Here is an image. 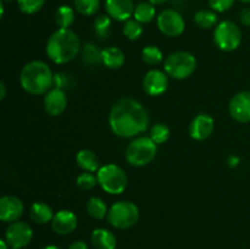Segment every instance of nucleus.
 Segmentation results:
<instances>
[{"label": "nucleus", "mask_w": 250, "mask_h": 249, "mask_svg": "<svg viewBox=\"0 0 250 249\" xmlns=\"http://www.w3.org/2000/svg\"><path fill=\"white\" fill-rule=\"evenodd\" d=\"M149 115L146 107L133 98H121L114 103L109 112V124L112 133L121 138H132L146 131Z\"/></svg>", "instance_id": "obj_1"}, {"label": "nucleus", "mask_w": 250, "mask_h": 249, "mask_svg": "<svg viewBox=\"0 0 250 249\" xmlns=\"http://www.w3.org/2000/svg\"><path fill=\"white\" fill-rule=\"evenodd\" d=\"M82 46L76 32L71 28H58L46 41L45 53L51 62L65 65L77 58Z\"/></svg>", "instance_id": "obj_2"}, {"label": "nucleus", "mask_w": 250, "mask_h": 249, "mask_svg": "<svg viewBox=\"0 0 250 249\" xmlns=\"http://www.w3.org/2000/svg\"><path fill=\"white\" fill-rule=\"evenodd\" d=\"M20 84L28 94H46L54 87V73L46 62L32 60L22 67Z\"/></svg>", "instance_id": "obj_3"}, {"label": "nucleus", "mask_w": 250, "mask_h": 249, "mask_svg": "<svg viewBox=\"0 0 250 249\" xmlns=\"http://www.w3.org/2000/svg\"><path fill=\"white\" fill-rule=\"evenodd\" d=\"M197 58L189 51L178 50L168 54L164 60V71L168 77L182 81L190 77L197 70Z\"/></svg>", "instance_id": "obj_4"}, {"label": "nucleus", "mask_w": 250, "mask_h": 249, "mask_svg": "<svg viewBox=\"0 0 250 249\" xmlns=\"http://www.w3.org/2000/svg\"><path fill=\"white\" fill-rule=\"evenodd\" d=\"M158 153V144L153 142L150 137L138 136L129 142L126 148V160L129 165L142 167L155 159Z\"/></svg>", "instance_id": "obj_5"}, {"label": "nucleus", "mask_w": 250, "mask_h": 249, "mask_svg": "<svg viewBox=\"0 0 250 249\" xmlns=\"http://www.w3.org/2000/svg\"><path fill=\"white\" fill-rule=\"evenodd\" d=\"M98 185L104 192L112 195H119L125 192L128 183L126 172L116 164H107L102 166L97 172Z\"/></svg>", "instance_id": "obj_6"}, {"label": "nucleus", "mask_w": 250, "mask_h": 249, "mask_svg": "<svg viewBox=\"0 0 250 249\" xmlns=\"http://www.w3.org/2000/svg\"><path fill=\"white\" fill-rule=\"evenodd\" d=\"M107 222L117 229H127L133 227L139 220V209L129 200H120L109 208Z\"/></svg>", "instance_id": "obj_7"}, {"label": "nucleus", "mask_w": 250, "mask_h": 249, "mask_svg": "<svg viewBox=\"0 0 250 249\" xmlns=\"http://www.w3.org/2000/svg\"><path fill=\"white\" fill-rule=\"evenodd\" d=\"M242 31L238 24L231 20H225L217 23L214 31V43L220 50L234 51L239 48L242 43Z\"/></svg>", "instance_id": "obj_8"}, {"label": "nucleus", "mask_w": 250, "mask_h": 249, "mask_svg": "<svg viewBox=\"0 0 250 249\" xmlns=\"http://www.w3.org/2000/svg\"><path fill=\"white\" fill-rule=\"evenodd\" d=\"M158 28L164 36L175 38L180 37L186 29V22L182 15L175 9L163 10L156 17Z\"/></svg>", "instance_id": "obj_9"}, {"label": "nucleus", "mask_w": 250, "mask_h": 249, "mask_svg": "<svg viewBox=\"0 0 250 249\" xmlns=\"http://www.w3.org/2000/svg\"><path fill=\"white\" fill-rule=\"evenodd\" d=\"M33 239V229L24 221H15L7 226L5 231V241L10 248L22 249L28 246Z\"/></svg>", "instance_id": "obj_10"}, {"label": "nucleus", "mask_w": 250, "mask_h": 249, "mask_svg": "<svg viewBox=\"0 0 250 249\" xmlns=\"http://www.w3.org/2000/svg\"><path fill=\"white\" fill-rule=\"evenodd\" d=\"M143 90L150 97H159L168 88V76L165 71L153 68L148 71L143 78Z\"/></svg>", "instance_id": "obj_11"}, {"label": "nucleus", "mask_w": 250, "mask_h": 249, "mask_svg": "<svg viewBox=\"0 0 250 249\" xmlns=\"http://www.w3.org/2000/svg\"><path fill=\"white\" fill-rule=\"evenodd\" d=\"M229 111L232 119L241 124L250 122V90H242L231 98Z\"/></svg>", "instance_id": "obj_12"}, {"label": "nucleus", "mask_w": 250, "mask_h": 249, "mask_svg": "<svg viewBox=\"0 0 250 249\" xmlns=\"http://www.w3.org/2000/svg\"><path fill=\"white\" fill-rule=\"evenodd\" d=\"M24 205L20 198L15 195H4L0 199V220L6 224L19 221L23 215Z\"/></svg>", "instance_id": "obj_13"}, {"label": "nucleus", "mask_w": 250, "mask_h": 249, "mask_svg": "<svg viewBox=\"0 0 250 249\" xmlns=\"http://www.w3.org/2000/svg\"><path fill=\"white\" fill-rule=\"evenodd\" d=\"M43 105L49 116H60L67 107V94L65 90L53 87L46 94H44Z\"/></svg>", "instance_id": "obj_14"}, {"label": "nucleus", "mask_w": 250, "mask_h": 249, "mask_svg": "<svg viewBox=\"0 0 250 249\" xmlns=\"http://www.w3.org/2000/svg\"><path fill=\"white\" fill-rule=\"evenodd\" d=\"M51 229L59 236H67L72 233L78 225V217L73 211L67 209L59 210L51 220Z\"/></svg>", "instance_id": "obj_15"}, {"label": "nucleus", "mask_w": 250, "mask_h": 249, "mask_svg": "<svg viewBox=\"0 0 250 249\" xmlns=\"http://www.w3.org/2000/svg\"><path fill=\"white\" fill-rule=\"evenodd\" d=\"M133 0H105V10L106 14L112 20L120 22H126L133 17L134 12Z\"/></svg>", "instance_id": "obj_16"}, {"label": "nucleus", "mask_w": 250, "mask_h": 249, "mask_svg": "<svg viewBox=\"0 0 250 249\" xmlns=\"http://www.w3.org/2000/svg\"><path fill=\"white\" fill-rule=\"evenodd\" d=\"M215 121L210 115L199 114L189 124V134L195 141H205L212 134Z\"/></svg>", "instance_id": "obj_17"}, {"label": "nucleus", "mask_w": 250, "mask_h": 249, "mask_svg": "<svg viewBox=\"0 0 250 249\" xmlns=\"http://www.w3.org/2000/svg\"><path fill=\"white\" fill-rule=\"evenodd\" d=\"M90 243L95 249H116V236L110 229L95 228L90 234Z\"/></svg>", "instance_id": "obj_18"}, {"label": "nucleus", "mask_w": 250, "mask_h": 249, "mask_svg": "<svg viewBox=\"0 0 250 249\" xmlns=\"http://www.w3.org/2000/svg\"><path fill=\"white\" fill-rule=\"evenodd\" d=\"M125 61H126V55L117 46L111 45L102 50V63L105 67L117 70L125 65Z\"/></svg>", "instance_id": "obj_19"}, {"label": "nucleus", "mask_w": 250, "mask_h": 249, "mask_svg": "<svg viewBox=\"0 0 250 249\" xmlns=\"http://www.w3.org/2000/svg\"><path fill=\"white\" fill-rule=\"evenodd\" d=\"M76 163L78 167H81L85 172H98V170L102 167L97 154L89 149H82L78 151L76 155Z\"/></svg>", "instance_id": "obj_20"}, {"label": "nucleus", "mask_w": 250, "mask_h": 249, "mask_svg": "<svg viewBox=\"0 0 250 249\" xmlns=\"http://www.w3.org/2000/svg\"><path fill=\"white\" fill-rule=\"evenodd\" d=\"M53 209L43 202H36L29 208V217L37 225H45L51 222L54 217Z\"/></svg>", "instance_id": "obj_21"}, {"label": "nucleus", "mask_w": 250, "mask_h": 249, "mask_svg": "<svg viewBox=\"0 0 250 249\" xmlns=\"http://www.w3.org/2000/svg\"><path fill=\"white\" fill-rule=\"evenodd\" d=\"M76 10L68 5H60L55 10L54 21L59 28H70L76 20Z\"/></svg>", "instance_id": "obj_22"}, {"label": "nucleus", "mask_w": 250, "mask_h": 249, "mask_svg": "<svg viewBox=\"0 0 250 249\" xmlns=\"http://www.w3.org/2000/svg\"><path fill=\"white\" fill-rule=\"evenodd\" d=\"M156 17V9L155 5H153L151 2L146 1H141L136 5L133 12V19L137 20L138 22H141L142 24L144 23H150Z\"/></svg>", "instance_id": "obj_23"}, {"label": "nucleus", "mask_w": 250, "mask_h": 249, "mask_svg": "<svg viewBox=\"0 0 250 249\" xmlns=\"http://www.w3.org/2000/svg\"><path fill=\"white\" fill-rule=\"evenodd\" d=\"M217 21H219V17H217L216 11H214L212 9H200L194 15L195 24L203 29H210L212 27H216Z\"/></svg>", "instance_id": "obj_24"}, {"label": "nucleus", "mask_w": 250, "mask_h": 249, "mask_svg": "<svg viewBox=\"0 0 250 249\" xmlns=\"http://www.w3.org/2000/svg\"><path fill=\"white\" fill-rule=\"evenodd\" d=\"M87 212L90 217L95 220H102L107 216V205L102 198L92 197L87 202Z\"/></svg>", "instance_id": "obj_25"}, {"label": "nucleus", "mask_w": 250, "mask_h": 249, "mask_svg": "<svg viewBox=\"0 0 250 249\" xmlns=\"http://www.w3.org/2000/svg\"><path fill=\"white\" fill-rule=\"evenodd\" d=\"M82 61L87 66H97L102 63V50L94 43H85L81 50Z\"/></svg>", "instance_id": "obj_26"}, {"label": "nucleus", "mask_w": 250, "mask_h": 249, "mask_svg": "<svg viewBox=\"0 0 250 249\" xmlns=\"http://www.w3.org/2000/svg\"><path fill=\"white\" fill-rule=\"evenodd\" d=\"M142 60L144 63L149 66L160 65L164 61V54L161 49L156 45H146L144 46L141 53Z\"/></svg>", "instance_id": "obj_27"}, {"label": "nucleus", "mask_w": 250, "mask_h": 249, "mask_svg": "<svg viewBox=\"0 0 250 249\" xmlns=\"http://www.w3.org/2000/svg\"><path fill=\"white\" fill-rule=\"evenodd\" d=\"M111 20L112 19L107 14H99L95 17L93 28H94V33L99 38L105 39L110 36V32H111Z\"/></svg>", "instance_id": "obj_28"}, {"label": "nucleus", "mask_w": 250, "mask_h": 249, "mask_svg": "<svg viewBox=\"0 0 250 249\" xmlns=\"http://www.w3.org/2000/svg\"><path fill=\"white\" fill-rule=\"evenodd\" d=\"M73 6L83 16H93L100 9V0H73Z\"/></svg>", "instance_id": "obj_29"}, {"label": "nucleus", "mask_w": 250, "mask_h": 249, "mask_svg": "<svg viewBox=\"0 0 250 249\" xmlns=\"http://www.w3.org/2000/svg\"><path fill=\"white\" fill-rule=\"evenodd\" d=\"M122 33L129 41H137L143 34V26L141 22H138L134 19L127 20L122 27Z\"/></svg>", "instance_id": "obj_30"}, {"label": "nucleus", "mask_w": 250, "mask_h": 249, "mask_svg": "<svg viewBox=\"0 0 250 249\" xmlns=\"http://www.w3.org/2000/svg\"><path fill=\"white\" fill-rule=\"evenodd\" d=\"M149 137L155 144H163L170 138V128L165 124H155L150 128Z\"/></svg>", "instance_id": "obj_31"}, {"label": "nucleus", "mask_w": 250, "mask_h": 249, "mask_svg": "<svg viewBox=\"0 0 250 249\" xmlns=\"http://www.w3.org/2000/svg\"><path fill=\"white\" fill-rule=\"evenodd\" d=\"M20 11L26 15L37 14L43 9L45 0H16Z\"/></svg>", "instance_id": "obj_32"}, {"label": "nucleus", "mask_w": 250, "mask_h": 249, "mask_svg": "<svg viewBox=\"0 0 250 249\" xmlns=\"http://www.w3.org/2000/svg\"><path fill=\"white\" fill-rule=\"evenodd\" d=\"M76 183H77V186L82 190H90L98 185V177L93 172H85V171H83L76 178Z\"/></svg>", "instance_id": "obj_33"}, {"label": "nucleus", "mask_w": 250, "mask_h": 249, "mask_svg": "<svg viewBox=\"0 0 250 249\" xmlns=\"http://www.w3.org/2000/svg\"><path fill=\"white\" fill-rule=\"evenodd\" d=\"M75 85V80L72 76L67 72H58L54 73V87L59 89L67 90Z\"/></svg>", "instance_id": "obj_34"}, {"label": "nucleus", "mask_w": 250, "mask_h": 249, "mask_svg": "<svg viewBox=\"0 0 250 249\" xmlns=\"http://www.w3.org/2000/svg\"><path fill=\"white\" fill-rule=\"evenodd\" d=\"M236 0H208L210 9L216 12H226L234 5Z\"/></svg>", "instance_id": "obj_35"}, {"label": "nucleus", "mask_w": 250, "mask_h": 249, "mask_svg": "<svg viewBox=\"0 0 250 249\" xmlns=\"http://www.w3.org/2000/svg\"><path fill=\"white\" fill-rule=\"evenodd\" d=\"M239 21L243 26L250 27V7H244L239 12Z\"/></svg>", "instance_id": "obj_36"}, {"label": "nucleus", "mask_w": 250, "mask_h": 249, "mask_svg": "<svg viewBox=\"0 0 250 249\" xmlns=\"http://www.w3.org/2000/svg\"><path fill=\"white\" fill-rule=\"evenodd\" d=\"M67 249H89V247L84 241H75L68 246Z\"/></svg>", "instance_id": "obj_37"}, {"label": "nucleus", "mask_w": 250, "mask_h": 249, "mask_svg": "<svg viewBox=\"0 0 250 249\" xmlns=\"http://www.w3.org/2000/svg\"><path fill=\"white\" fill-rule=\"evenodd\" d=\"M227 163H229V165L231 166V167H236V166L239 164V159L237 158V156L232 155V156H229V161H227Z\"/></svg>", "instance_id": "obj_38"}, {"label": "nucleus", "mask_w": 250, "mask_h": 249, "mask_svg": "<svg viewBox=\"0 0 250 249\" xmlns=\"http://www.w3.org/2000/svg\"><path fill=\"white\" fill-rule=\"evenodd\" d=\"M6 97V84L4 82L0 83V99L4 100Z\"/></svg>", "instance_id": "obj_39"}, {"label": "nucleus", "mask_w": 250, "mask_h": 249, "mask_svg": "<svg viewBox=\"0 0 250 249\" xmlns=\"http://www.w3.org/2000/svg\"><path fill=\"white\" fill-rule=\"evenodd\" d=\"M148 1L151 2L153 5H163L166 1H168V0H148Z\"/></svg>", "instance_id": "obj_40"}, {"label": "nucleus", "mask_w": 250, "mask_h": 249, "mask_svg": "<svg viewBox=\"0 0 250 249\" xmlns=\"http://www.w3.org/2000/svg\"><path fill=\"white\" fill-rule=\"evenodd\" d=\"M9 244H7V242L5 241V239H1L0 241V249H9Z\"/></svg>", "instance_id": "obj_41"}, {"label": "nucleus", "mask_w": 250, "mask_h": 249, "mask_svg": "<svg viewBox=\"0 0 250 249\" xmlns=\"http://www.w3.org/2000/svg\"><path fill=\"white\" fill-rule=\"evenodd\" d=\"M41 249H61V248H60V247L53 246V244H51V246H45V247H43V248H41Z\"/></svg>", "instance_id": "obj_42"}, {"label": "nucleus", "mask_w": 250, "mask_h": 249, "mask_svg": "<svg viewBox=\"0 0 250 249\" xmlns=\"http://www.w3.org/2000/svg\"><path fill=\"white\" fill-rule=\"evenodd\" d=\"M239 1H241V2H244V4H249L250 0H239Z\"/></svg>", "instance_id": "obj_43"}, {"label": "nucleus", "mask_w": 250, "mask_h": 249, "mask_svg": "<svg viewBox=\"0 0 250 249\" xmlns=\"http://www.w3.org/2000/svg\"><path fill=\"white\" fill-rule=\"evenodd\" d=\"M1 1H14V0H1Z\"/></svg>", "instance_id": "obj_44"}, {"label": "nucleus", "mask_w": 250, "mask_h": 249, "mask_svg": "<svg viewBox=\"0 0 250 249\" xmlns=\"http://www.w3.org/2000/svg\"><path fill=\"white\" fill-rule=\"evenodd\" d=\"M11 249H15V248H11Z\"/></svg>", "instance_id": "obj_45"}]
</instances>
